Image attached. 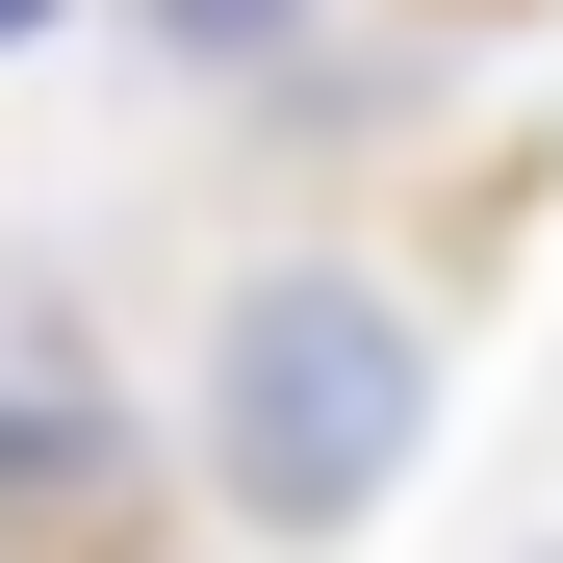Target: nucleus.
<instances>
[{
	"mask_svg": "<svg viewBox=\"0 0 563 563\" xmlns=\"http://www.w3.org/2000/svg\"><path fill=\"white\" fill-rule=\"evenodd\" d=\"M26 26H52V0H0V52H26Z\"/></svg>",
	"mask_w": 563,
	"mask_h": 563,
	"instance_id": "4",
	"label": "nucleus"
},
{
	"mask_svg": "<svg viewBox=\"0 0 563 563\" xmlns=\"http://www.w3.org/2000/svg\"><path fill=\"white\" fill-rule=\"evenodd\" d=\"M103 538L129 512V410H103V358H0V538Z\"/></svg>",
	"mask_w": 563,
	"mask_h": 563,
	"instance_id": "2",
	"label": "nucleus"
},
{
	"mask_svg": "<svg viewBox=\"0 0 563 563\" xmlns=\"http://www.w3.org/2000/svg\"><path fill=\"white\" fill-rule=\"evenodd\" d=\"M435 435V333L385 256H256L206 308V512L231 538H358Z\"/></svg>",
	"mask_w": 563,
	"mask_h": 563,
	"instance_id": "1",
	"label": "nucleus"
},
{
	"mask_svg": "<svg viewBox=\"0 0 563 563\" xmlns=\"http://www.w3.org/2000/svg\"><path fill=\"white\" fill-rule=\"evenodd\" d=\"M129 26H154L179 77H308V26H333V0H129Z\"/></svg>",
	"mask_w": 563,
	"mask_h": 563,
	"instance_id": "3",
	"label": "nucleus"
}]
</instances>
